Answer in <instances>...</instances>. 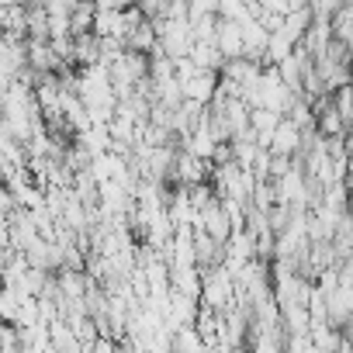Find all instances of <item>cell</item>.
Returning <instances> with one entry per match:
<instances>
[{
    "instance_id": "6da1fadb",
    "label": "cell",
    "mask_w": 353,
    "mask_h": 353,
    "mask_svg": "<svg viewBox=\"0 0 353 353\" xmlns=\"http://www.w3.org/2000/svg\"><path fill=\"white\" fill-rule=\"evenodd\" d=\"M298 145H301V128H298L291 118H281L277 128L270 132V145H267V149L277 152V156H294Z\"/></svg>"
},
{
    "instance_id": "7a4b0ae2",
    "label": "cell",
    "mask_w": 353,
    "mask_h": 353,
    "mask_svg": "<svg viewBox=\"0 0 353 353\" xmlns=\"http://www.w3.org/2000/svg\"><path fill=\"white\" fill-rule=\"evenodd\" d=\"M215 46L225 59L232 56H243V28L239 21H229V18H219L215 21Z\"/></svg>"
},
{
    "instance_id": "3957f363",
    "label": "cell",
    "mask_w": 353,
    "mask_h": 353,
    "mask_svg": "<svg viewBox=\"0 0 353 353\" xmlns=\"http://www.w3.org/2000/svg\"><path fill=\"white\" fill-rule=\"evenodd\" d=\"M215 80H219V73H215V70H198L191 80H184V83H181V90H184V97L208 104V101H212V94H215Z\"/></svg>"
},
{
    "instance_id": "277c9868",
    "label": "cell",
    "mask_w": 353,
    "mask_h": 353,
    "mask_svg": "<svg viewBox=\"0 0 353 353\" xmlns=\"http://www.w3.org/2000/svg\"><path fill=\"white\" fill-rule=\"evenodd\" d=\"M188 56H191V63L198 66V70H222V63H225V56L219 52V46L215 42H191V49H188Z\"/></svg>"
},
{
    "instance_id": "5b68a950",
    "label": "cell",
    "mask_w": 353,
    "mask_h": 353,
    "mask_svg": "<svg viewBox=\"0 0 353 353\" xmlns=\"http://www.w3.org/2000/svg\"><path fill=\"white\" fill-rule=\"evenodd\" d=\"M312 25V8L305 4V8H294V11H288L284 14V21H281V32L291 39V42H298L301 35H305V28Z\"/></svg>"
},
{
    "instance_id": "8992f818",
    "label": "cell",
    "mask_w": 353,
    "mask_h": 353,
    "mask_svg": "<svg viewBox=\"0 0 353 353\" xmlns=\"http://www.w3.org/2000/svg\"><path fill=\"white\" fill-rule=\"evenodd\" d=\"M315 132H319L322 139H325V135H343V132H346V121H343V114L332 108V101L315 114Z\"/></svg>"
},
{
    "instance_id": "52a82bcc",
    "label": "cell",
    "mask_w": 353,
    "mask_h": 353,
    "mask_svg": "<svg viewBox=\"0 0 353 353\" xmlns=\"http://www.w3.org/2000/svg\"><path fill=\"white\" fill-rule=\"evenodd\" d=\"M173 350H205V343L194 325H181V329H173Z\"/></svg>"
},
{
    "instance_id": "ba28073f",
    "label": "cell",
    "mask_w": 353,
    "mask_h": 353,
    "mask_svg": "<svg viewBox=\"0 0 353 353\" xmlns=\"http://www.w3.org/2000/svg\"><path fill=\"white\" fill-rule=\"evenodd\" d=\"M139 4V11L145 14V18H152V14H159L163 8H166V0H135Z\"/></svg>"
},
{
    "instance_id": "9c48e42d",
    "label": "cell",
    "mask_w": 353,
    "mask_h": 353,
    "mask_svg": "<svg viewBox=\"0 0 353 353\" xmlns=\"http://www.w3.org/2000/svg\"><path fill=\"white\" fill-rule=\"evenodd\" d=\"M128 4H132V0H94V8H114V11H121Z\"/></svg>"
},
{
    "instance_id": "30bf717a",
    "label": "cell",
    "mask_w": 353,
    "mask_h": 353,
    "mask_svg": "<svg viewBox=\"0 0 353 353\" xmlns=\"http://www.w3.org/2000/svg\"><path fill=\"white\" fill-rule=\"evenodd\" d=\"M8 83H11L8 77H0V108H4V97H8Z\"/></svg>"
}]
</instances>
